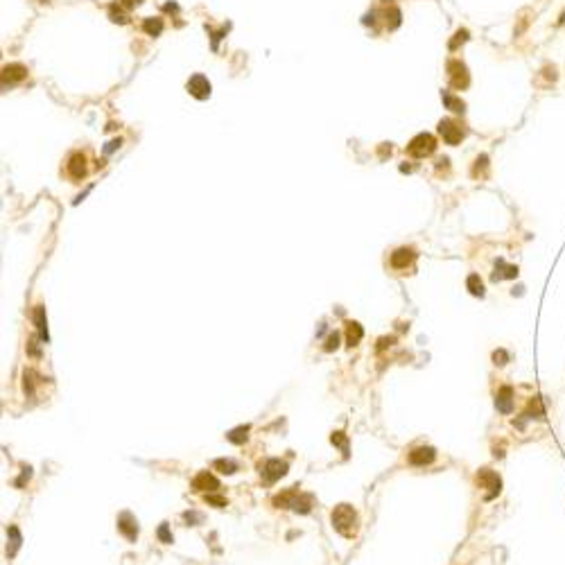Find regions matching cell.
Segmentation results:
<instances>
[{
	"instance_id": "cell-23",
	"label": "cell",
	"mask_w": 565,
	"mask_h": 565,
	"mask_svg": "<svg viewBox=\"0 0 565 565\" xmlns=\"http://www.w3.org/2000/svg\"><path fill=\"white\" fill-rule=\"evenodd\" d=\"M213 468H217L224 475H233L237 470V464L231 459H217V461H213Z\"/></svg>"
},
{
	"instance_id": "cell-24",
	"label": "cell",
	"mask_w": 565,
	"mask_h": 565,
	"mask_svg": "<svg viewBox=\"0 0 565 565\" xmlns=\"http://www.w3.org/2000/svg\"><path fill=\"white\" fill-rule=\"evenodd\" d=\"M524 416H529V418H542V416H545V409H542L540 398H533V400L529 402V409H527V414H524Z\"/></svg>"
},
{
	"instance_id": "cell-3",
	"label": "cell",
	"mask_w": 565,
	"mask_h": 565,
	"mask_svg": "<svg viewBox=\"0 0 565 565\" xmlns=\"http://www.w3.org/2000/svg\"><path fill=\"white\" fill-rule=\"evenodd\" d=\"M477 484H479V488H488V493L484 495L486 500H493V497L500 493V488H502V479L497 477L493 470H488V468H482L477 473Z\"/></svg>"
},
{
	"instance_id": "cell-28",
	"label": "cell",
	"mask_w": 565,
	"mask_h": 565,
	"mask_svg": "<svg viewBox=\"0 0 565 565\" xmlns=\"http://www.w3.org/2000/svg\"><path fill=\"white\" fill-rule=\"evenodd\" d=\"M466 39H468V32H466V30H459V32L455 34V39L450 41V50H455V48L459 46V43H464Z\"/></svg>"
},
{
	"instance_id": "cell-14",
	"label": "cell",
	"mask_w": 565,
	"mask_h": 565,
	"mask_svg": "<svg viewBox=\"0 0 565 565\" xmlns=\"http://www.w3.org/2000/svg\"><path fill=\"white\" fill-rule=\"evenodd\" d=\"M518 276V267L515 264H506L504 260L495 262V271H493V280H504V278H515Z\"/></svg>"
},
{
	"instance_id": "cell-30",
	"label": "cell",
	"mask_w": 565,
	"mask_h": 565,
	"mask_svg": "<svg viewBox=\"0 0 565 565\" xmlns=\"http://www.w3.org/2000/svg\"><path fill=\"white\" fill-rule=\"evenodd\" d=\"M206 502H208V504L219 506V509H222V506H226V500H224V497H219V495H206Z\"/></svg>"
},
{
	"instance_id": "cell-11",
	"label": "cell",
	"mask_w": 565,
	"mask_h": 565,
	"mask_svg": "<svg viewBox=\"0 0 565 565\" xmlns=\"http://www.w3.org/2000/svg\"><path fill=\"white\" fill-rule=\"evenodd\" d=\"M416 258L414 249H407V246H402V249L393 251L391 253V267L393 269H407L411 264V260Z\"/></svg>"
},
{
	"instance_id": "cell-18",
	"label": "cell",
	"mask_w": 565,
	"mask_h": 565,
	"mask_svg": "<svg viewBox=\"0 0 565 565\" xmlns=\"http://www.w3.org/2000/svg\"><path fill=\"white\" fill-rule=\"evenodd\" d=\"M466 288H468V292L473 294V297H484V282L477 273H470L468 280H466Z\"/></svg>"
},
{
	"instance_id": "cell-4",
	"label": "cell",
	"mask_w": 565,
	"mask_h": 565,
	"mask_svg": "<svg viewBox=\"0 0 565 565\" xmlns=\"http://www.w3.org/2000/svg\"><path fill=\"white\" fill-rule=\"evenodd\" d=\"M439 133L443 136V140H446L448 145H457V143H461V138L466 136L464 127H461L459 122H455V120H441V122H439Z\"/></svg>"
},
{
	"instance_id": "cell-32",
	"label": "cell",
	"mask_w": 565,
	"mask_h": 565,
	"mask_svg": "<svg viewBox=\"0 0 565 565\" xmlns=\"http://www.w3.org/2000/svg\"><path fill=\"white\" fill-rule=\"evenodd\" d=\"M120 3H122L124 7H136V5H140L143 0H120Z\"/></svg>"
},
{
	"instance_id": "cell-27",
	"label": "cell",
	"mask_w": 565,
	"mask_h": 565,
	"mask_svg": "<svg viewBox=\"0 0 565 565\" xmlns=\"http://www.w3.org/2000/svg\"><path fill=\"white\" fill-rule=\"evenodd\" d=\"M493 362H495L497 366H504L506 362H509V353L502 351V348H500V351H495V353H493Z\"/></svg>"
},
{
	"instance_id": "cell-12",
	"label": "cell",
	"mask_w": 565,
	"mask_h": 565,
	"mask_svg": "<svg viewBox=\"0 0 565 565\" xmlns=\"http://www.w3.org/2000/svg\"><path fill=\"white\" fill-rule=\"evenodd\" d=\"M28 77V68L21 64H12V66H5L3 68V82L5 84H16V82H23Z\"/></svg>"
},
{
	"instance_id": "cell-16",
	"label": "cell",
	"mask_w": 565,
	"mask_h": 565,
	"mask_svg": "<svg viewBox=\"0 0 565 565\" xmlns=\"http://www.w3.org/2000/svg\"><path fill=\"white\" fill-rule=\"evenodd\" d=\"M364 337V330H362V326L357 324V321H348L346 324V339H348V346H357L360 344V339Z\"/></svg>"
},
{
	"instance_id": "cell-33",
	"label": "cell",
	"mask_w": 565,
	"mask_h": 565,
	"mask_svg": "<svg viewBox=\"0 0 565 565\" xmlns=\"http://www.w3.org/2000/svg\"><path fill=\"white\" fill-rule=\"evenodd\" d=\"M118 145H120V140H113V143H109V147H106L104 152H106V154H109V152H113V150H115V147H118Z\"/></svg>"
},
{
	"instance_id": "cell-22",
	"label": "cell",
	"mask_w": 565,
	"mask_h": 565,
	"mask_svg": "<svg viewBox=\"0 0 565 565\" xmlns=\"http://www.w3.org/2000/svg\"><path fill=\"white\" fill-rule=\"evenodd\" d=\"M143 30H145L150 37H159L161 30H163V21H161V19H145Z\"/></svg>"
},
{
	"instance_id": "cell-26",
	"label": "cell",
	"mask_w": 565,
	"mask_h": 565,
	"mask_svg": "<svg viewBox=\"0 0 565 565\" xmlns=\"http://www.w3.org/2000/svg\"><path fill=\"white\" fill-rule=\"evenodd\" d=\"M337 346H339V335H337V333H333L328 339H326L324 351H326V353H333V351H337Z\"/></svg>"
},
{
	"instance_id": "cell-20",
	"label": "cell",
	"mask_w": 565,
	"mask_h": 565,
	"mask_svg": "<svg viewBox=\"0 0 565 565\" xmlns=\"http://www.w3.org/2000/svg\"><path fill=\"white\" fill-rule=\"evenodd\" d=\"M249 430H251L249 425H240V428L231 430L226 437H228V441H231V443H237V446H240V443L246 441V437H249Z\"/></svg>"
},
{
	"instance_id": "cell-2",
	"label": "cell",
	"mask_w": 565,
	"mask_h": 565,
	"mask_svg": "<svg viewBox=\"0 0 565 565\" xmlns=\"http://www.w3.org/2000/svg\"><path fill=\"white\" fill-rule=\"evenodd\" d=\"M434 150H437V140H434V136H430V133H418V136H414L411 143L407 145V152H409L414 159H425V156H430Z\"/></svg>"
},
{
	"instance_id": "cell-29",
	"label": "cell",
	"mask_w": 565,
	"mask_h": 565,
	"mask_svg": "<svg viewBox=\"0 0 565 565\" xmlns=\"http://www.w3.org/2000/svg\"><path fill=\"white\" fill-rule=\"evenodd\" d=\"M330 441H333L335 446H339L342 450H346V437H344V432H335L333 437H330Z\"/></svg>"
},
{
	"instance_id": "cell-15",
	"label": "cell",
	"mask_w": 565,
	"mask_h": 565,
	"mask_svg": "<svg viewBox=\"0 0 565 565\" xmlns=\"http://www.w3.org/2000/svg\"><path fill=\"white\" fill-rule=\"evenodd\" d=\"M118 529L129 538V540H136L138 527H136V522H133V518H131L129 513H122V515L118 518Z\"/></svg>"
},
{
	"instance_id": "cell-31",
	"label": "cell",
	"mask_w": 565,
	"mask_h": 565,
	"mask_svg": "<svg viewBox=\"0 0 565 565\" xmlns=\"http://www.w3.org/2000/svg\"><path fill=\"white\" fill-rule=\"evenodd\" d=\"M159 538L163 542H172V536H170V531H168V524H161L159 527Z\"/></svg>"
},
{
	"instance_id": "cell-1",
	"label": "cell",
	"mask_w": 565,
	"mask_h": 565,
	"mask_svg": "<svg viewBox=\"0 0 565 565\" xmlns=\"http://www.w3.org/2000/svg\"><path fill=\"white\" fill-rule=\"evenodd\" d=\"M333 527L344 538H353L357 533V513L351 504H339L333 511Z\"/></svg>"
},
{
	"instance_id": "cell-7",
	"label": "cell",
	"mask_w": 565,
	"mask_h": 565,
	"mask_svg": "<svg viewBox=\"0 0 565 565\" xmlns=\"http://www.w3.org/2000/svg\"><path fill=\"white\" fill-rule=\"evenodd\" d=\"M188 91H190V95L197 97V100H206V97L210 95V82L204 77V75H192V77L188 79Z\"/></svg>"
},
{
	"instance_id": "cell-8",
	"label": "cell",
	"mask_w": 565,
	"mask_h": 565,
	"mask_svg": "<svg viewBox=\"0 0 565 565\" xmlns=\"http://www.w3.org/2000/svg\"><path fill=\"white\" fill-rule=\"evenodd\" d=\"M192 488H195V491H204V493L206 491L213 493V491H217V488H219V482H217V477H215V475L208 473V470H201V473L192 479Z\"/></svg>"
},
{
	"instance_id": "cell-13",
	"label": "cell",
	"mask_w": 565,
	"mask_h": 565,
	"mask_svg": "<svg viewBox=\"0 0 565 565\" xmlns=\"http://www.w3.org/2000/svg\"><path fill=\"white\" fill-rule=\"evenodd\" d=\"M68 174L73 179H82L86 174V156L84 154H73L68 161Z\"/></svg>"
},
{
	"instance_id": "cell-9",
	"label": "cell",
	"mask_w": 565,
	"mask_h": 565,
	"mask_svg": "<svg viewBox=\"0 0 565 565\" xmlns=\"http://www.w3.org/2000/svg\"><path fill=\"white\" fill-rule=\"evenodd\" d=\"M434 457H437V450L430 448V446H423V448H416V450L409 452V464L425 466V464H432Z\"/></svg>"
},
{
	"instance_id": "cell-5",
	"label": "cell",
	"mask_w": 565,
	"mask_h": 565,
	"mask_svg": "<svg viewBox=\"0 0 565 565\" xmlns=\"http://www.w3.org/2000/svg\"><path fill=\"white\" fill-rule=\"evenodd\" d=\"M448 77H450V86L457 88V91L466 88V86H468V82H470L466 66L461 64V61H457V59L448 64Z\"/></svg>"
},
{
	"instance_id": "cell-6",
	"label": "cell",
	"mask_w": 565,
	"mask_h": 565,
	"mask_svg": "<svg viewBox=\"0 0 565 565\" xmlns=\"http://www.w3.org/2000/svg\"><path fill=\"white\" fill-rule=\"evenodd\" d=\"M260 473H262L264 482L273 484L276 479L285 477V473H288V461H280V459H267V461L262 464V470H260Z\"/></svg>"
},
{
	"instance_id": "cell-19",
	"label": "cell",
	"mask_w": 565,
	"mask_h": 565,
	"mask_svg": "<svg viewBox=\"0 0 565 565\" xmlns=\"http://www.w3.org/2000/svg\"><path fill=\"white\" fill-rule=\"evenodd\" d=\"M441 95H443V102H446V106H448V109H450V111H455V113H464L466 104H464V102L459 100V97H455V95H452V93H448V91H443Z\"/></svg>"
},
{
	"instance_id": "cell-21",
	"label": "cell",
	"mask_w": 565,
	"mask_h": 565,
	"mask_svg": "<svg viewBox=\"0 0 565 565\" xmlns=\"http://www.w3.org/2000/svg\"><path fill=\"white\" fill-rule=\"evenodd\" d=\"M292 509L299 511V513H308V511L312 509V497L310 495H301V493H299V495L294 497Z\"/></svg>"
},
{
	"instance_id": "cell-25",
	"label": "cell",
	"mask_w": 565,
	"mask_h": 565,
	"mask_svg": "<svg viewBox=\"0 0 565 565\" xmlns=\"http://www.w3.org/2000/svg\"><path fill=\"white\" fill-rule=\"evenodd\" d=\"M486 168H488V156H479L477 161H475V168H473V177H484L486 174Z\"/></svg>"
},
{
	"instance_id": "cell-10",
	"label": "cell",
	"mask_w": 565,
	"mask_h": 565,
	"mask_svg": "<svg viewBox=\"0 0 565 565\" xmlns=\"http://www.w3.org/2000/svg\"><path fill=\"white\" fill-rule=\"evenodd\" d=\"M495 405L502 414H511V411H513V389H511L509 384H504V387L497 391Z\"/></svg>"
},
{
	"instance_id": "cell-17",
	"label": "cell",
	"mask_w": 565,
	"mask_h": 565,
	"mask_svg": "<svg viewBox=\"0 0 565 565\" xmlns=\"http://www.w3.org/2000/svg\"><path fill=\"white\" fill-rule=\"evenodd\" d=\"M34 326L39 328V333H41V337L48 342V328H46V310H43V306H37L34 308Z\"/></svg>"
}]
</instances>
